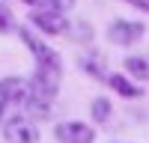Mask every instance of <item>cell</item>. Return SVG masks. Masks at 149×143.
<instances>
[{
  "label": "cell",
  "mask_w": 149,
  "mask_h": 143,
  "mask_svg": "<svg viewBox=\"0 0 149 143\" xmlns=\"http://www.w3.org/2000/svg\"><path fill=\"white\" fill-rule=\"evenodd\" d=\"M30 99V81L24 78H3L0 81V125L18 116V110Z\"/></svg>",
  "instance_id": "cell-1"
},
{
  "label": "cell",
  "mask_w": 149,
  "mask_h": 143,
  "mask_svg": "<svg viewBox=\"0 0 149 143\" xmlns=\"http://www.w3.org/2000/svg\"><path fill=\"white\" fill-rule=\"evenodd\" d=\"M21 39H24V45L30 48V54L36 57V66H63V63H60V54L54 51V48H48L42 39H36L30 30H21Z\"/></svg>",
  "instance_id": "cell-6"
},
{
  "label": "cell",
  "mask_w": 149,
  "mask_h": 143,
  "mask_svg": "<svg viewBox=\"0 0 149 143\" xmlns=\"http://www.w3.org/2000/svg\"><path fill=\"white\" fill-rule=\"evenodd\" d=\"M143 33H146V27H143L140 21H125V18H119V21H113V24L107 27V39L116 42V45H134Z\"/></svg>",
  "instance_id": "cell-3"
},
{
  "label": "cell",
  "mask_w": 149,
  "mask_h": 143,
  "mask_svg": "<svg viewBox=\"0 0 149 143\" xmlns=\"http://www.w3.org/2000/svg\"><path fill=\"white\" fill-rule=\"evenodd\" d=\"M0 6H6V0H0Z\"/></svg>",
  "instance_id": "cell-15"
},
{
  "label": "cell",
  "mask_w": 149,
  "mask_h": 143,
  "mask_svg": "<svg viewBox=\"0 0 149 143\" xmlns=\"http://www.w3.org/2000/svg\"><path fill=\"white\" fill-rule=\"evenodd\" d=\"M125 72L137 81H149V60L146 57H125Z\"/></svg>",
  "instance_id": "cell-8"
},
{
  "label": "cell",
  "mask_w": 149,
  "mask_h": 143,
  "mask_svg": "<svg viewBox=\"0 0 149 143\" xmlns=\"http://www.w3.org/2000/svg\"><path fill=\"white\" fill-rule=\"evenodd\" d=\"M90 113H93L95 122H107V119H110V101L104 99V95H98V99L90 104Z\"/></svg>",
  "instance_id": "cell-9"
},
{
  "label": "cell",
  "mask_w": 149,
  "mask_h": 143,
  "mask_svg": "<svg viewBox=\"0 0 149 143\" xmlns=\"http://www.w3.org/2000/svg\"><path fill=\"white\" fill-rule=\"evenodd\" d=\"M81 66L90 72L93 78H104V75H102L104 69H102V63H98V57H81Z\"/></svg>",
  "instance_id": "cell-11"
},
{
  "label": "cell",
  "mask_w": 149,
  "mask_h": 143,
  "mask_svg": "<svg viewBox=\"0 0 149 143\" xmlns=\"http://www.w3.org/2000/svg\"><path fill=\"white\" fill-rule=\"evenodd\" d=\"M104 81H107L110 87H113V90L122 95V99H140V95H143V90L137 87V83H131L125 75H107Z\"/></svg>",
  "instance_id": "cell-7"
},
{
  "label": "cell",
  "mask_w": 149,
  "mask_h": 143,
  "mask_svg": "<svg viewBox=\"0 0 149 143\" xmlns=\"http://www.w3.org/2000/svg\"><path fill=\"white\" fill-rule=\"evenodd\" d=\"M0 128H3V137L9 143H39V128H36L27 116H21V113L6 119Z\"/></svg>",
  "instance_id": "cell-2"
},
{
  "label": "cell",
  "mask_w": 149,
  "mask_h": 143,
  "mask_svg": "<svg viewBox=\"0 0 149 143\" xmlns=\"http://www.w3.org/2000/svg\"><path fill=\"white\" fill-rule=\"evenodd\" d=\"M12 30H15V21H12L6 6H0V33H12Z\"/></svg>",
  "instance_id": "cell-12"
},
{
  "label": "cell",
  "mask_w": 149,
  "mask_h": 143,
  "mask_svg": "<svg viewBox=\"0 0 149 143\" xmlns=\"http://www.w3.org/2000/svg\"><path fill=\"white\" fill-rule=\"evenodd\" d=\"M54 137L60 143H93L95 131H93V125H86V122H60L54 128Z\"/></svg>",
  "instance_id": "cell-4"
},
{
  "label": "cell",
  "mask_w": 149,
  "mask_h": 143,
  "mask_svg": "<svg viewBox=\"0 0 149 143\" xmlns=\"http://www.w3.org/2000/svg\"><path fill=\"white\" fill-rule=\"evenodd\" d=\"M125 3H131V6H137V0H125Z\"/></svg>",
  "instance_id": "cell-14"
},
{
  "label": "cell",
  "mask_w": 149,
  "mask_h": 143,
  "mask_svg": "<svg viewBox=\"0 0 149 143\" xmlns=\"http://www.w3.org/2000/svg\"><path fill=\"white\" fill-rule=\"evenodd\" d=\"M30 24L39 33H48V36H60L69 30V24L63 15H57V12H48V9H33L30 12Z\"/></svg>",
  "instance_id": "cell-5"
},
{
  "label": "cell",
  "mask_w": 149,
  "mask_h": 143,
  "mask_svg": "<svg viewBox=\"0 0 149 143\" xmlns=\"http://www.w3.org/2000/svg\"><path fill=\"white\" fill-rule=\"evenodd\" d=\"M72 6H74V0H42V9H48V12H57V15L69 12Z\"/></svg>",
  "instance_id": "cell-10"
},
{
  "label": "cell",
  "mask_w": 149,
  "mask_h": 143,
  "mask_svg": "<svg viewBox=\"0 0 149 143\" xmlns=\"http://www.w3.org/2000/svg\"><path fill=\"white\" fill-rule=\"evenodd\" d=\"M24 3H27V6H39L42 0H24Z\"/></svg>",
  "instance_id": "cell-13"
}]
</instances>
